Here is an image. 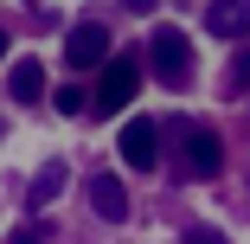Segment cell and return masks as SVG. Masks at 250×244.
Masks as SVG:
<instances>
[{"label":"cell","instance_id":"6da1fadb","mask_svg":"<svg viewBox=\"0 0 250 244\" xmlns=\"http://www.w3.org/2000/svg\"><path fill=\"white\" fill-rule=\"evenodd\" d=\"M141 90V65L135 58H109L103 77H96V96H90V116H122Z\"/></svg>","mask_w":250,"mask_h":244},{"label":"cell","instance_id":"7a4b0ae2","mask_svg":"<svg viewBox=\"0 0 250 244\" xmlns=\"http://www.w3.org/2000/svg\"><path fill=\"white\" fill-rule=\"evenodd\" d=\"M147 65H154V77L161 84H186L192 77V39L180 32V26H154V39H147Z\"/></svg>","mask_w":250,"mask_h":244},{"label":"cell","instance_id":"3957f363","mask_svg":"<svg viewBox=\"0 0 250 244\" xmlns=\"http://www.w3.org/2000/svg\"><path fill=\"white\" fill-rule=\"evenodd\" d=\"M64 65L71 71H103L109 65V26H96V20L71 26L64 32Z\"/></svg>","mask_w":250,"mask_h":244},{"label":"cell","instance_id":"277c9868","mask_svg":"<svg viewBox=\"0 0 250 244\" xmlns=\"http://www.w3.org/2000/svg\"><path fill=\"white\" fill-rule=\"evenodd\" d=\"M154 141H161L154 122H147V116H128V129H122V161H128L135 174H154Z\"/></svg>","mask_w":250,"mask_h":244},{"label":"cell","instance_id":"5b68a950","mask_svg":"<svg viewBox=\"0 0 250 244\" xmlns=\"http://www.w3.org/2000/svg\"><path fill=\"white\" fill-rule=\"evenodd\" d=\"M186 174H192V180H218V174H225V148H218L212 129H192V135H186Z\"/></svg>","mask_w":250,"mask_h":244},{"label":"cell","instance_id":"8992f818","mask_svg":"<svg viewBox=\"0 0 250 244\" xmlns=\"http://www.w3.org/2000/svg\"><path fill=\"white\" fill-rule=\"evenodd\" d=\"M90 206H96V219L122 225V219H128V186H122V174H90Z\"/></svg>","mask_w":250,"mask_h":244},{"label":"cell","instance_id":"52a82bcc","mask_svg":"<svg viewBox=\"0 0 250 244\" xmlns=\"http://www.w3.org/2000/svg\"><path fill=\"white\" fill-rule=\"evenodd\" d=\"M206 26H212L218 39H250V0H212Z\"/></svg>","mask_w":250,"mask_h":244},{"label":"cell","instance_id":"ba28073f","mask_svg":"<svg viewBox=\"0 0 250 244\" xmlns=\"http://www.w3.org/2000/svg\"><path fill=\"white\" fill-rule=\"evenodd\" d=\"M64 180H71V167H64V161H45V167L32 174V186H26V212H39V206H52L58 193H64Z\"/></svg>","mask_w":250,"mask_h":244},{"label":"cell","instance_id":"9c48e42d","mask_svg":"<svg viewBox=\"0 0 250 244\" xmlns=\"http://www.w3.org/2000/svg\"><path fill=\"white\" fill-rule=\"evenodd\" d=\"M7 90H13V103H39V96H45V65L26 52V58L13 65V77H7Z\"/></svg>","mask_w":250,"mask_h":244},{"label":"cell","instance_id":"30bf717a","mask_svg":"<svg viewBox=\"0 0 250 244\" xmlns=\"http://www.w3.org/2000/svg\"><path fill=\"white\" fill-rule=\"evenodd\" d=\"M77 103H83V90H77V84H64V90L52 96V110H58V116H77Z\"/></svg>","mask_w":250,"mask_h":244},{"label":"cell","instance_id":"8fae6325","mask_svg":"<svg viewBox=\"0 0 250 244\" xmlns=\"http://www.w3.org/2000/svg\"><path fill=\"white\" fill-rule=\"evenodd\" d=\"M231 90H250V45L231 58Z\"/></svg>","mask_w":250,"mask_h":244},{"label":"cell","instance_id":"7c38bea8","mask_svg":"<svg viewBox=\"0 0 250 244\" xmlns=\"http://www.w3.org/2000/svg\"><path fill=\"white\" fill-rule=\"evenodd\" d=\"M186 244H231V238H225L218 225H192V231H186Z\"/></svg>","mask_w":250,"mask_h":244},{"label":"cell","instance_id":"4fadbf2b","mask_svg":"<svg viewBox=\"0 0 250 244\" xmlns=\"http://www.w3.org/2000/svg\"><path fill=\"white\" fill-rule=\"evenodd\" d=\"M7 244H45V231H39V225H20V231H13Z\"/></svg>","mask_w":250,"mask_h":244},{"label":"cell","instance_id":"5bb4252c","mask_svg":"<svg viewBox=\"0 0 250 244\" xmlns=\"http://www.w3.org/2000/svg\"><path fill=\"white\" fill-rule=\"evenodd\" d=\"M122 7H128V13H154L161 0H122Z\"/></svg>","mask_w":250,"mask_h":244},{"label":"cell","instance_id":"9a60e30c","mask_svg":"<svg viewBox=\"0 0 250 244\" xmlns=\"http://www.w3.org/2000/svg\"><path fill=\"white\" fill-rule=\"evenodd\" d=\"M0 58H7V32H0Z\"/></svg>","mask_w":250,"mask_h":244},{"label":"cell","instance_id":"2e32d148","mask_svg":"<svg viewBox=\"0 0 250 244\" xmlns=\"http://www.w3.org/2000/svg\"><path fill=\"white\" fill-rule=\"evenodd\" d=\"M0 135H7V122H0Z\"/></svg>","mask_w":250,"mask_h":244}]
</instances>
